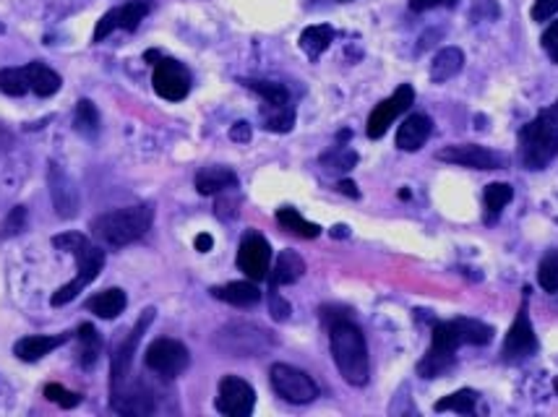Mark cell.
Segmentation results:
<instances>
[{
    "mask_svg": "<svg viewBox=\"0 0 558 417\" xmlns=\"http://www.w3.org/2000/svg\"><path fill=\"white\" fill-rule=\"evenodd\" d=\"M493 339V326L483 324L477 319H452V321H438L433 326L430 336V350L418 363V375L422 378H441L449 373L457 363V350L462 344H491Z\"/></svg>",
    "mask_w": 558,
    "mask_h": 417,
    "instance_id": "cell-1",
    "label": "cell"
},
{
    "mask_svg": "<svg viewBox=\"0 0 558 417\" xmlns=\"http://www.w3.org/2000/svg\"><path fill=\"white\" fill-rule=\"evenodd\" d=\"M329 347H331V358L337 363V371L350 386H366L368 383V375H371L368 344H366L363 331L347 316H339L334 321L329 319Z\"/></svg>",
    "mask_w": 558,
    "mask_h": 417,
    "instance_id": "cell-2",
    "label": "cell"
},
{
    "mask_svg": "<svg viewBox=\"0 0 558 417\" xmlns=\"http://www.w3.org/2000/svg\"><path fill=\"white\" fill-rule=\"evenodd\" d=\"M52 245H55L58 251L74 253V256H76V264H79V274H76V279L68 282V284H63V287L50 297V303H52L55 308H60V305L76 300L79 292H84V287H89L94 279H97V274H99L102 266H105V251L92 245L89 237L81 235V232H63V235H55V237H52Z\"/></svg>",
    "mask_w": 558,
    "mask_h": 417,
    "instance_id": "cell-3",
    "label": "cell"
},
{
    "mask_svg": "<svg viewBox=\"0 0 558 417\" xmlns=\"http://www.w3.org/2000/svg\"><path fill=\"white\" fill-rule=\"evenodd\" d=\"M558 157V99L519 131V159L527 170H543Z\"/></svg>",
    "mask_w": 558,
    "mask_h": 417,
    "instance_id": "cell-4",
    "label": "cell"
},
{
    "mask_svg": "<svg viewBox=\"0 0 558 417\" xmlns=\"http://www.w3.org/2000/svg\"><path fill=\"white\" fill-rule=\"evenodd\" d=\"M151 222H154V209L149 204H139V206L99 214L92 222V232L99 243L110 248H123L143 237L151 228Z\"/></svg>",
    "mask_w": 558,
    "mask_h": 417,
    "instance_id": "cell-5",
    "label": "cell"
},
{
    "mask_svg": "<svg viewBox=\"0 0 558 417\" xmlns=\"http://www.w3.org/2000/svg\"><path fill=\"white\" fill-rule=\"evenodd\" d=\"M143 363H146L149 371H154L162 378H178L190 366V352H188L183 342L162 336V339H154L146 347Z\"/></svg>",
    "mask_w": 558,
    "mask_h": 417,
    "instance_id": "cell-6",
    "label": "cell"
},
{
    "mask_svg": "<svg viewBox=\"0 0 558 417\" xmlns=\"http://www.w3.org/2000/svg\"><path fill=\"white\" fill-rule=\"evenodd\" d=\"M269 381H272V389L277 391L279 397L284 402H292V405H308L319 397V383L308 373L298 371L292 366H284V363L272 366Z\"/></svg>",
    "mask_w": 558,
    "mask_h": 417,
    "instance_id": "cell-7",
    "label": "cell"
},
{
    "mask_svg": "<svg viewBox=\"0 0 558 417\" xmlns=\"http://www.w3.org/2000/svg\"><path fill=\"white\" fill-rule=\"evenodd\" d=\"M527 300H530V287L522 290V305H519L516 319H514L512 328L504 339V360L507 363H519V360L538 352V336H535V328L530 324Z\"/></svg>",
    "mask_w": 558,
    "mask_h": 417,
    "instance_id": "cell-8",
    "label": "cell"
},
{
    "mask_svg": "<svg viewBox=\"0 0 558 417\" xmlns=\"http://www.w3.org/2000/svg\"><path fill=\"white\" fill-rule=\"evenodd\" d=\"M154 92L167 102H181L190 92V73L181 60L173 58H157L154 60V76H151Z\"/></svg>",
    "mask_w": 558,
    "mask_h": 417,
    "instance_id": "cell-9",
    "label": "cell"
},
{
    "mask_svg": "<svg viewBox=\"0 0 558 417\" xmlns=\"http://www.w3.org/2000/svg\"><path fill=\"white\" fill-rule=\"evenodd\" d=\"M413 102H415V89H413L410 84L397 87V92L391 94L389 99L378 102V104L373 107L371 115H368V126H366L368 139H381V136L389 131V126H391L402 112L410 110Z\"/></svg>",
    "mask_w": 558,
    "mask_h": 417,
    "instance_id": "cell-10",
    "label": "cell"
},
{
    "mask_svg": "<svg viewBox=\"0 0 558 417\" xmlns=\"http://www.w3.org/2000/svg\"><path fill=\"white\" fill-rule=\"evenodd\" d=\"M151 11V0H128L112 11H107L97 27H94V42H102L107 35H112L115 29H123V32H136L139 24L146 19V13Z\"/></svg>",
    "mask_w": 558,
    "mask_h": 417,
    "instance_id": "cell-11",
    "label": "cell"
},
{
    "mask_svg": "<svg viewBox=\"0 0 558 417\" xmlns=\"http://www.w3.org/2000/svg\"><path fill=\"white\" fill-rule=\"evenodd\" d=\"M272 266V248L267 243V237H261L259 232H248L240 243L237 251V269L253 282L269 279Z\"/></svg>",
    "mask_w": 558,
    "mask_h": 417,
    "instance_id": "cell-12",
    "label": "cell"
},
{
    "mask_svg": "<svg viewBox=\"0 0 558 417\" xmlns=\"http://www.w3.org/2000/svg\"><path fill=\"white\" fill-rule=\"evenodd\" d=\"M256 407V391L248 381L237 375H225L217 391V410L228 417H248Z\"/></svg>",
    "mask_w": 558,
    "mask_h": 417,
    "instance_id": "cell-13",
    "label": "cell"
},
{
    "mask_svg": "<svg viewBox=\"0 0 558 417\" xmlns=\"http://www.w3.org/2000/svg\"><path fill=\"white\" fill-rule=\"evenodd\" d=\"M47 183H50V196H52L55 214H58L60 220H74V217L79 214V206H81L79 188L74 183V178H71L63 167H58L55 162H50Z\"/></svg>",
    "mask_w": 558,
    "mask_h": 417,
    "instance_id": "cell-14",
    "label": "cell"
},
{
    "mask_svg": "<svg viewBox=\"0 0 558 417\" xmlns=\"http://www.w3.org/2000/svg\"><path fill=\"white\" fill-rule=\"evenodd\" d=\"M217 344L228 352H233L235 358H251L259 355L261 350L269 347V331L259 328V326H230L225 331H220Z\"/></svg>",
    "mask_w": 558,
    "mask_h": 417,
    "instance_id": "cell-15",
    "label": "cell"
},
{
    "mask_svg": "<svg viewBox=\"0 0 558 417\" xmlns=\"http://www.w3.org/2000/svg\"><path fill=\"white\" fill-rule=\"evenodd\" d=\"M154 308H146V311H141L139 321L136 326L126 334V339L118 344V350L112 352V363H110V375H112V383H118V381H123V378H128V371H131V363H134V355H136V347H139L141 336H143V331L151 326L154 321Z\"/></svg>",
    "mask_w": 558,
    "mask_h": 417,
    "instance_id": "cell-16",
    "label": "cell"
},
{
    "mask_svg": "<svg viewBox=\"0 0 558 417\" xmlns=\"http://www.w3.org/2000/svg\"><path fill=\"white\" fill-rule=\"evenodd\" d=\"M441 162L460 165V167H472V170H499L504 167V157L493 154L485 146L477 143H460V146H446L438 151Z\"/></svg>",
    "mask_w": 558,
    "mask_h": 417,
    "instance_id": "cell-17",
    "label": "cell"
},
{
    "mask_svg": "<svg viewBox=\"0 0 558 417\" xmlns=\"http://www.w3.org/2000/svg\"><path fill=\"white\" fill-rule=\"evenodd\" d=\"M112 407L120 415H146L151 413V394L143 383H128L126 378L112 383Z\"/></svg>",
    "mask_w": 558,
    "mask_h": 417,
    "instance_id": "cell-18",
    "label": "cell"
},
{
    "mask_svg": "<svg viewBox=\"0 0 558 417\" xmlns=\"http://www.w3.org/2000/svg\"><path fill=\"white\" fill-rule=\"evenodd\" d=\"M71 336L68 334H58V336H47V334H32L24 336L13 344V355L24 363H37L45 355H50L52 350H58L60 344H66Z\"/></svg>",
    "mask_w": 558,
    "mask_h": 417,
    "instance_id": "cell-19",
    "label": "cell"
},
{
    "mask_svg": "<svg viewBox=\"0 0 558 417\" xmlns=\"http://www.w3.org/2000/svg\"><path fill=\"white\" fill-rule=\"evenodd\" d=\"M430 131H433V120L428 115H422V112H415L399 126L397 146L402 151H418V149L425 146V141L430 139Z\"/></svg>",
    "mask_w": 558,
    "mask_h": 417,
    "instance_id": "cell-20",
    "label": "cell"
},
{
    "mask_svg": "<svg viewBox=\"0 0 558 417\" xmlns=\"http://www.w3.org/2000/svg\"><path fill=\"white\" fill-rule=\"evenodd\" d=\"M212 295L222 303H230L235 308H251L261 300V290L251 282H228L222 287H212Z\"/></svg>",
    "mask_w": 558,
    "mask_h": 417,
    "instance_id": "cell-21",
    "label": "cell"
},
{
    "mask_svg": "<svg viewBox=\"0 0 558 417\" xmlns=\"http://www.w3.org/2000/svg\"><path fill=\"white\" fill-rule=\"evenodd\" d=\"M462 68H465V52L460 47H444L430 60V81L444 84V81L454 79Z\"/></svg>",
    "mask_w": 558,
    "mask_h": 417,
    "instance_id": "cell-22",
    "label": "cell"
},
{
    "mask_svg": "<svg viewBox=\"0 0 558 417\" xmlns=\"http://www.w3.org/2000/svg\"><path fill=\"white\" fill-rule=\"evenodd\" d=\"M126 305H128V297L120 287H110V290H105V292H99V295L87 300V308L105 321L118 319L126 311Z\"/></svg>",
    "mask_w": 558,
    "mask_h": 417,
    "instance_id": "cell-23",
    "label": "cell"
},
{
    "mask_svg": "<svg viewBox=\"0 0 558 417\" xmlns=\"http://www.w3.org/2000/svg\"><path fill=\"white\" fill-rule=\"evenodd\" d=\"M237 188V175L230 167H204L196 175V190L201 196H214V193H225Z\"/></svg>",
    "mask_w": 558,
    "mask_h": 417,
    "instance_id": "cell-24",
    "label": "cell"
},
{
    "mask_svg": "<svg viewBox=\"0 0 558 417\" xmlns=\"http://www.w3.org/2000/svg\"><path fill=\"white\" fill-rule=\"evenodd\" d=\"M303 274H306V261H303L295 251H282L277 256V261H275L272 274H269V284H272V287L295 284Z\"/></svg>",
    "mask_w": 558,
    "mask_h": 417,
    "instance_id": "cell-25",
    "label": "cell"
},
{
    "mask_svg": "<svg viewBox=\"0 0 558 417\" xmlns=\"http://www.w3.org/2000/svg\"><path fill=\"white\" fill-rule=\"evenodd\" d=\"M24 71H27V79H29V92H35L37 97H52L63 84V79L40 60L24 66Z\"/></svg>",
    "mask_w": 558,
    "mask_h": 417,
    "instance_id": "cell-26",
    "label": "cell"
},
{
    "mask_svg": "<svg viewBox=\"0 0 558 417\" xmlns=\"http://www.w3.org/2000/svg\"><path fill=\"white\" fill-rule=\"evenodd\" d=\"M331 42H334V29H331L329 24L308 27V29H303V35H300V50H303L311 60L322 58V52H326Z\"/></svg>",
    "mask_w": 558,
    "mask_h": 417,
    "instance_id": "cell-27",
    "label": "cell"
},
{
    "mask_svg": "<svg viewBox=\"0 0 558 417\" xmlns=\"http://www.w3.org/2000/svg\"><path fill=\"white\" fill-rule=\"evenodd\" d=\"M261 120H264V128L272 131V134H287L295 128V107L287 102V104H264L261 107Z\"/></svg>",
    "mask_w": 558,
    "mask_h": 417,
    "instance_id": "cell-28",
    "label": "cell"
},
{
    "mask_svg": "<svg viewBox=\"0 0 558 417\" xmlns=\"http://www.w3.org/2000/svg\"><path fill=\"white\" fill-rule=\"evenodd\" d=\"M512 198L514 188L509 186V183H491V186L485 188V196H483V201H485V222H488V225L496 222L499 214L504 212V206H507Z\"/></svg>",
    "mask_w": 558,
    "mask_h": 417,
    "instance_id": "cell-29",
    "label": "cell"
},
{
    "mask_svg": "<svg viewBox=\"0 0 558 417\" xmlns=\"http://www.w3.org/2000/svg\"><path fill=\"white\" fill-rule=\"evenodd\" d=\"M277 222L284 228V230L292 232V235H298V237H308V240H314V237H319V235H322V228H319V225L308 222L306 217H300V212H298V209H290V206L279 209Z\"/></svg>",
    "mask_w": 558,
    "mask_h": 417,
    "instance_id": "cell-30",
    "label": "cell"
},
{
    "mask_svg": "<svg viewBox=\"0 0 558 417\" xmlns=\"http://www.w3.org/2000/svg\"><path fill=\"white\" fill-rule=\"evenodd\" d=\"M76 339L81 344V352H79V363L84 368H92L102 352V336L97 334V328L92 324H81L79 331H76Z\"/></svg>",
    "mask_w": 558,
    "mask_h": 417,
    "instance_id": "cell-31",
    "label": "cell"
},
{
    "mask_svg": "<svg viewBox=\"0 0 558 417\" xmlns=\"http://www.w3.org/2000/svg\"><path fill=\"white\" fill-rule=\"evenodd\" d=\"M475 405H477V394L472 389H460L444 399L436 402V413H460V415H472L475 413Z\"/></svg>",
    "mask_w": 558,
    "mask_h": 417,
    "instance_id": "cell-32",
    "label": "cell"
},
{
    "mask_svg": "<svg viewBox=\"0 0 558 417\" xmlns=\"http://www.w3.org/2000/svg\"><path fill=\"white\" fill-rule=\"evenodd\" d=\"M240 84L251 92H256L264 104H287L290 102V92L284 84H277V81H259V79H240Z\"/></svg>",
    "mask_w": 558,
    "mask_h": 417,
    "instance_id": "cell-33",
    "label": "cell"
},
{
    "mask_svg": "<svg viewBox=\"0 0 558 417\" xmlns=\"http://www.w3.org/2000/svg\"><path fill=\"white\" fill-rule=\"evenodd\" d=\"M74 126H76L79 134H84V136H89V139H94V136L99 134V110L94 107L92 99H81V102L76 104Z\"/></svg>",
    "mask_w": 558,
    "mask_h": 417,
    "instance_id": "cell-34",
    "label": "cell"
},
{
    "mask_svg": "<svg viewBox=\"0 0 558 417\" xmlns=\"http://www.w3.org/2000/svg\"><path fill=\"white\" fill-rule=\"evenodd\" d=\"M322 165L329 173H350L355 165H358V154L353 149H345V146H337L331 151H326L322 157Z\"/></svg>",
    "mask_w": 558,
    "mask_h": 417,
    "instance_id": "cell-35",
    "label": "cell"
},
{
    "mask_svg": "<svg viewBox=\"0 0 558 417\" xmlns=\"http://www.w3.org/2000/svg\"><path fill=\"white\" fill-rule=\"evenodd\" d=\"M0 92L8 97H24L29 92V79L24 68H3L0 71Z\"/></svg>",
    "mask_w": 558,
    "mask_h": 417,
    "instance_id": "cell-36",
    "label": "cell"
},
{
    "mask_svg": "<svg viewBox=\"0 0 558 417\" xmlns=\"http://www.w3.org/2000/svg\"><path fill=\"white\" fill-rule=\"evenodd\" d=\"M538 282L546 292L556 295L558 292V251H551L540 259L538 266Z\"/></svg>",
    "mask_w": 558,
    "mask_h": 417,
    "instance_id": "cell-37",
    "label": "cell"
},
{
    "mask_svg": "<svg viewBox=\"0 0 558 417\" xmlns=\"http://www.w3.org/2000/svg\"><path fill=\"white\" fill-rule=\"evenodd\" d=\"M45 397L52 405H58V407H63V410H71V407H76V405L81 402V397H79L76 391H68V389H63L60 383H47Z\"/></svg>",
    "mask_w": 558,
    "mask_h": 417,
    "instance_id": "cell-38",
    "label": "cell"
},
{
    "mask_svg": "<svg viewBox=\"0 0 558 417\" xmlns=\"http://www.w3.org/2000/svg\"><path fill=\"white\" fill-rule=\"evenodd\" d=\"M27 228V206H13L0 225V237H13Z\"/></svg>",
    "mask_w": 558,
    "mask_h": 417,
    "instance_id": "cell-39",
    "label": "cell"
},
{
    "mask_svg": "<svg viewBox=\"0 0 558 417\" xmlns=\"http://www.w3.org/2000/svg\"><path fill=\"white\" fill-rule=\"evenodd\" d=\"M269 313H272L275 321H287L290 313H292L290 303L279 295V287H272V284H269Z\"/></svg>",
    "mask_w": 558,
    "mask_h": 417,
    "instance_id": "cell-40",
    "label": "cell"
},
{
    "mask_svg": "<svg viewBox=\"0 0 558 417\" xmlns=\"http://www.w3.org/2000/svg\"><path fill=\"white\" fill-rule=\"evenodd\" d=\"M540 45H543V50H546V55L554 60V63H558V19L543 32V37H540Z\"/></svg>",
    "mask_w": 558,
    "mask_h": 417,
    "instance_id": "cell-41",
    "label": "cell"
},
{
    "mask_svg": "<svg viewBox=\"0 0 558 417\" xmlns=\"http://www.w3.org/2000/svg\"><path fill=\"white\" fill-rule=\"evenodd\" d=\"M558 13V0H535L532 21H551Z\"/></svg>",
    "mask_w": 558,
    "mask_h": 417,
    "instance_id": "cell-42",
    "label": "cell"
},
{
    "mask_svg": "<svg viewBox=\"0 0 558 417\" xmlns=\"http://www.w3.org/2000/svg\"><path fill=\"white\" fill-rule=\"evenodd\" d=\"M251 136H253V131H251V126L245 120H237L230 128V141H235V143H248Z\"/></svg>",
    "mask_w": 558,
    "mask_h": 417,
    "instance_id": "cell-43",
    "label": "cell"
},
{
    "mask_svg": "<svg viewBox=\"0 0 558 417\" xmlns=\"http://www.w3.org/2000/svg\"><path fill=\"white\" fill-rule=\"evenodd\" d=\"M457 0H410V8L415 13H422V11H430V8H438V5H454Z\"/></svg>",
    "mask_w": 558,
    "mask_h": 417,
    "instance_id": "cell-44",
    "label": "cell"
},
{
    "mask_svg": "<svg viewBox=\"0 0 558 417\" xmlns=\"http://www.w3.org/2000/svg\"><path fill=\"white\" fill-rule=\"evenodd\" d=\"M212 248H214V237H212L209 232L196 235V251H198V253H209Z\"/></svg>",
    "mask_w": 558,
    "mask_h": 417,
    "instance_id": "cell-45",
    "label": "cell"
},
{
    "mask_svg": "<svg viewBox=\"0 0 558 417\" xmlns=\"http://www.w3.org/2000/svg\"><path fill=\"white\" fill-rule=\"evenodd\" d=\"M337 190L345 193V196H350V198H360V190H358V186H355L353 181H339V183H337Z\"/></svg>",
    "mask_w": 558,
    "mask_h": 417,
    "instance_id": "cell-46",
    "label": "cell"
},
{
    "mask_svg": "<svg viewBox=\"0 0 558 417\" xmlns=\"http://www.w3.org/2000/svg\"><path fill=\"white\" fill-rule=\"evenodd\" d=\"M350 230L345 228V225H337V228H331V237H347Z\"/></svg>",
    "mask_w": 558,
    "mask_h": 417,
    "instance_id": "cell-47",
    "label": "cell"
},
{
    "mask_svg": "<svg viewBox=\"0 0 558 417\" xmlns=\"http://www.w3.org/2000/svg\"><path fill=\"white\" fill-rule=\"evenodd\" d=\"M554 389H556V394H558V378H556V381H554Z\"/></svg>",
    "mask_w": 558,
    "mask_h": 417,
    "instance_id": "cell-48",
    "label": "cell"
},
{
    "mask_svg": "<svg viewBox=\"0 0 558 417\" xmlns=\"http://www.w3.org/2000/svg\"><path fill=\"white\" fill-rule=\"evenodd\" d=\"M3 32H5V27H3V24H0V35H3Z\"/></svg>",
    "mask_w": 558,
    "mask_h": 417,
    "instance_id": "cell-49",
    "label": "cell"
},
{
    "mask_svg": "<svg viewBox=\"0 0 558 417\" xmlns=\"http://www.w3.org/2000/svg\"><path fill=\"white\" fill-rule=\"evenodd\" d=\"M342 3H347V0H342Z\"/></svg>",
    "mask_w": 558,
    "mask_h": 417,
    "instance_id": "cell-50",
    "label": "cell"
},
{
    "mask_svg": "<svg viewBox=\"0 0 558 417\" xmlns=\"http://www.w3.org/2000/svg\"><path fill=\"white\" fill-rule=\"evenodd\" d=\"M556 222H558V220H556Z\"/></svg>",
    "mask_w": 558,
    "mask_h": 417,
    "instance_id": "cell-51",
    "label": "cell"
}]
</instances>
